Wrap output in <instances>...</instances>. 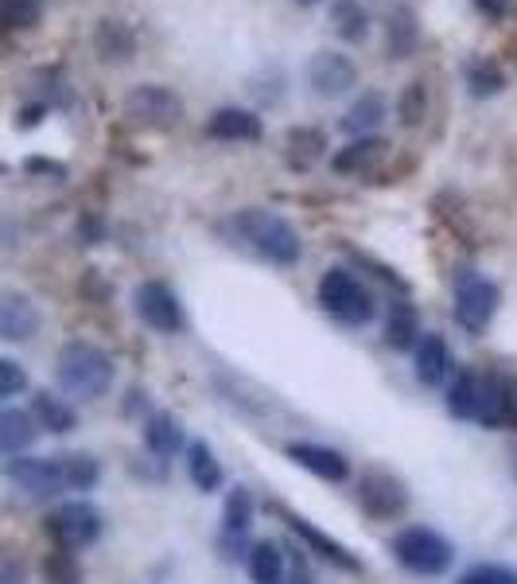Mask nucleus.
Wrapping results in <instances>:
<instances>
[{
	"mask_svg": "<svg viewBox=\"0 0 517 584\" xmlns=\"http://www.w3.org/2000/svg\"><path fill=\"white\" fill-rule=\"evenodd\" d=\"M420 339V320H416V308L408 300H398L389 308V324H386V344L393 351H408Z\"/></svg>",
	"mask_w": 517,
	"mask_h": 584,
	"instance_id": "4be33fe9",
	"label": "nucleus"
},
{
	"mask_svg": "<svg viewBox=\"0 0 517 584\" xmlns=\"http://www.w3.org/2000/svg\"><path fill=\"white\" fill-rule=\"evenodd\" d=\"M398 113L405 125H420L428 113V90L425 83H408L405 94H401V102H398Z\"/></svg>",
	"mask_w": 517,
	"mask_h": 584,
	"instance_id": "473e14b6",
	"label": "nucleus"
},
{
	"mask_svg": "<svg viewBox=\"0 0 517 584\" xmlns=\"http://www.w3.org/2000/svg\"><path fill=\"white\" fill-rule=\"evenodd\" d=\"M292 530H295V534H300V538L312 542V546L319 549V554H324L327 561H335V566H342V569H358V561H354V557L346 554V549H342L339 542L324 538V534H319V530H315L307 519H292Z\"/></svg>",
	"mask_w": 517,
	"mask_h": 584,
	"instance_id": "7c9ffc66",
	"label": "nucleus"
},
{
	"mask_svg": "<svg viewBox=\"0 0 517 584\" xmlns=\"http://www.w3.org/2000/svg\"><path fill=\"white\" fill-rule=\"evenodd\" d=\"M319 305H324L327 315H335L339 324H369L378 305H374V293L354 277L351 270H327L324 281H319Z\"/></svg>",
	"mask_w": 517,
	"mask_h": 584,
	"instance_id": "7ed1b4c3",
	"label": "nucleus"
},
{
	"mask_svg": "<svg viewBox=\"0 0 517 584\" xmlns=\"http://www.w3.org/2000/svg\"><path fill=\"white\" fill-rule=\"evenodd\" d=\"M331 24L346 44H358V39H366L369 16L362 0H331Z\"/></svg>",
	"mask_w": 517,
	"mask_h": 584,
	"instance_id": "393cba45",
	"label": "nucleus"
},
{
	"mask_svg": "<svg viewBox=\"0 0 517 584\" xmlns=\"http://www.w3.org/2000/svg\"><path fill=\"white\" fill-rule=\"evenodd\" d=\"M499 300L502 293L494 281H487L482 273H463L455 285V324L471 335L487 332L494 312H499Z\"/></svg>",
	"mask_w": 517,
	"mask_h": 584,
	"instance_id": "39448f33",
	"label": "nucleus"
},
{
	"mask_svg": "<svg viewBox=\"0 0 517 584\" xmlns=\"http://www.w3.org/2000/svg\"><path fill=\"white\" fill-rule=\"evenodd\" d=\"M386 113H389V105H386V98H381V94H362L358 102L351 105V110H346V117H342V129L351 133L354 140L358 137H369V133L378 129L381 121H386Z\"/></svg>",
	"mask_w": 517,
	"mask_h": 584,
	"instance_id": "6ab92c4d",
	"label": "nucleus"
},
{
	"mask_svg": "<svg viewBox=\"0 0 517 584\" xmlns=\"http://www.w3.org/2000/svg\"><path fill=\"white\" fill-rule=\"evenodd\" d=\"M300 4H319V0H300Z\"/></svg>",
	"mask_w": 517,
	"mask_h": 584,
	"instance_id": "a19ab883",
	"label": "nucleus"
},
{
	"mask_svg": "<svg viewBox=\"0 0 517 584\" xmlns=\"http://www.w3.org/2000/svg\"><path fill=\"white\" fill-rule=\"evenodd\" d=\"M280 584H312V573H307L304 561H295L292 569H285V581Z\"/></svg>",
	"mask_w": 517,
	"mask_h": 584,
	"instance_id": "ea45409f",
	"label": "nucleus"
},
{
	"mask_svg": "<svg viewBox=\"0 0 517 584\" xmlns=\"http://www.w3.org/2000/svg\"><path fill=\"white\" fill-rule=\"evenodd\" d=\"M253 522V495L245 487H234L230 499H226V510H222V530L230 534V538H241Z\"/></svg>",
	"mask_w": 517,
	"mask_h": 584,
	"instance_id": "c756f323",
	"label": "nucleus"
},
{
	"mask_svg": "<svg viewBox=\"0 0 517 584\" xmlns=\"http://www.w3.org/2000/svg\"><path fill=\"white\" fill-rule=\"evenodd\" d=\"M125 117L144 129H172L184 117V102L167 86H137L125 98Z\"/></svg>",
	"mask_w": 517,
	"mask_h": 584,
	"instance_id": "6e6552de",
	"label": "nucleus"
},
{
	"mask_svg": "<svg viewBox=\"0 0 517 584\" xmlns=\"http://www.w3.org/2000/svg\"><path fill=\"white\" fill-rule=\"evenodd\" d=\"M113 359L102 351V347L86 344V339H74L59 351L55 359V378L59 386L71 394V398H83V401H93V398H105L113 386Z\"/></svg>",
	"mask_w": 517,
	"mask_h": 584,
	"instance_id": "f03ea898",
	"label": "nucleus"
},
{
	"mask_svg": "<svg viewBox=\"0 0 517 584\" xmlns=\"http://www.w3.org/2000/svg\"><path fill=\"white\" fill-rule=\"evenodd\" d=\"M479 406H482V374L459 371L452 389H447V413L463 421H475L479 418Z\"/></svg>",
	"mask_w": 517,
	"mask_h": 584,
	"instance_id": "a211bd4d",
	"label": "nucleus"
},
{
	"mask_svg": "<svg viewBox=\"0 0 517 584\" xmlns=\"http://www.w3.org/2000/svg\"><path fill=\"white\" fill-rule=\"evenodd\" d=\"M93 44H98V55H102L105 63H113V59H117V63H125V59L137 51V39H133V32L125 28V24H117V20H105L102 28H98V39H93Z\"/></svg>",
	"mask_w": 517,
	"mask_h": 584,
	"instance_id": "bb28decb",
	"label": "nucleus"
},
{
	"mask_svg": "<svg viewBox=\"0 0 517 584\" xmlns=\"http://www.w3.org/2000/svg\"><path fill=\"white\" fill-rule=\"evenodd\" d=\"M358 502L366 514H374V519H398L401 510L408 507V492L393 472L374 468V472H366L358 480Z\"/></svg>",
	"mask_w": 517,
	"mask_h": 584,
	"instance_id": "9b49d317",
	"label": "nucleus"
},
{
	"mask_svg": "<svg viewBox=\"0 0 517 584\" xmlns=\"http://www.w3.org/2000/svg\"><path fill=\"white\" fill-rule=\"evenodd\" d=\"M459 584H517V573L502 566H475L459 576Z\"/></svg>",
	"mask_w": 517,
	"mask_h": 584,
	"instance_id": "e433bc0d",
	"label": "nucleus"
},
{
	"mask_svg": "<svg viewBox=\"0 0 517 584\" xmlns=\"http://www.w3.org/2000/svg\"><path fill=\"white\" fill-rule=\"evenodd\" d=\"M4 480L16 483L24 495H36V499H51V495L66 492L59 456H16L4 464Z\"/></svg>",
	"mask_w": 517,
	"mask_h": 584,
	"instance_id": "0eeeda50",
	"label": "nucleus"
},
{
	"mask_svg": "<svg viewBox=\"0 0 517 584\" xmlns=\"http://www.w3.org/2000/svg\"><path fill=\"white\" fill-rule=\"evenodd\" d=\"M133 300H137V315L148 327H156V332H164V335L184 332V324H187L184 305H179V297L167 285H160V281H144Z\"/></svg>",
	"mask_w": 517,
	"mask_h": 584,
	"instance_id": "9d476101",
	"label": "nucleus"
},
{
	"mask_svg": "<svg viewBox=\"0 0 517 584\" xmlns=\"http://www.w3.org/2000/svg\"><path fill=\"white\" fill-rule=\"evenodd\" d=\"M327 140L319 129H292L288 133V164L292 167H312L315 160L324 157Z\"/></svg>",
	"mask_w": 517,
	"mask_h": 584,
	"instance_id": "c85d7f7f",
	"label": "nucleus"
},
{
	"mask_svg": "<svg viewBox=\"0 0 517 584\" xmlns=\"http://www.w3.org/2000/svg\"><path fill=\"white\" fill-rule=\"evenodd\" d=\"M386 149H389L386 140L358 137V140H351V145H346L339 157H335V167H339V172H369V167L386 157Z\"/></svg>",
	"mask_w": 517,
	"mask_h": 584,
	"instance_id": "5701e85b",
	"label": "nucleus"
},
{
	"mask_svg": "<svg viewBox=\"0 0 517 584\" xmlns=\"http://www.w3.org/2000/svg\"><path fill=\"white\" fill-rule=\"evenodd\" d=\"M47 534L63 549H86L102 534V514H98V507H90V502H83V499L63 502V507L47 519Z\"/></svg>",
	"mask_w": 517,
	"mask_h": 584,
	"instance_id": "423d86ee",
	"label": "nucleus"
},
{
	"mask_svg": "<svg viewBox=\"0 0 517 584\" xmlns=\"http://www.w3.org/2000/svg\"><path fill=\"white\" fill-rule=\"evenodd\" d=\"M59 464H63L66 492H90L93 483H98V475H102L98 460H93V456H86V452H63V456H59Z\"/></svg>",
	"mask_w": 517,
	"mask_h": 584,
	"instance_id": "cd10ccee",
	"label": "nucleus"
},
{
	"mask_svg": "<svg viewBox=\"0 0 517 584\" xmlns=\"http://www.w3.org/2000/svg\"><path fill=\"white\" fill-rule=\"evenodd\" d=\"M31 421L39 428H47V433H71L78 425L74 409L63 398H55V394H47V389H39L36 398H31Z\"/></svg>",
	"mask_w": 517,
	"mask_h": 584,
	"instance_id": "aec40b11",
	"label": "nucleus"
},
{
	"mask_svg": "<svg viewBox=\"0 0 517 584\" xmlns=\"http://www.w3.org/2000/svg\"><path fill=\"white\" fill-rule=\"evenodd\" d=\"M206 133H211L214 140H257L261 121L253 117L250 110H234V105H226V110H218L211 121H206Z\"/></svg>",
	"mask_w": 517,
	"mask_h": 584,
	"instance_id": "f3484780",
	"label": "nucleus"
},
{
	"mask_svg": "<svg viewBox=\"0 0 517 584\" xmlns=\"http://www.w3.org/2000/svg\"><path fill=\"white\" fill-rule=\"evenodd\" d=\"M39 332V308L31 305V297L0 288V339L4 344H28Z\"/></svg>",
	"mask_w": 517,
	"mask_h": 584,
	"instance_id": "f8f14e48",
	"label": "nucleus"
},
{
	"mask_svg": "<svg viewBox=\"0 0 517 584\" xmlns=\"http://www.w3.org/2000/svg\"><path fill=\"white\" fill-rule=\"evenodd\" d=\"M47 581L51 584H74L78 581V569L71 561V549H59L51 561H47Z\"/></svg>",
	"mask_w": 517,
	"mask_h": 584,
	"instance_id": "4c0bfd02",
	"label": "nucleus"
},
{
	"mask_svg": "<svg viewBox=\"0 0 517 584\" xmlns=\"http://www.w3.org/2000/svg\"><path fill=\"white\" fill-rule=\"evenodd\" d=\"M24 389H28V371L16 359H0V401L16 398Z\"/></svg>",
	"mask_w": 517,
	"mask_h": 584,
	"instance_id": "c9c22d12",
	"label": "nucleus"
},
{
	"mask_svg": "<svg viewBox=\"0 0 517 584\" xmlns=\"http://www.w3.org/2000/svg\"><path fill=\"white\" fill-rule=\"evenodd\" d=\"M187 472H191V483L199 492H218L222 487V464L214 460V452L203 440H194V445L187 448Z\"/></svg>",
	"mask_w": 517,
	"mask_h": 584,
	"instance_id": "b1692460",
	"label": "nucleus"
},
{
	"mask_svg": "<svg viewBox=\"0 0 517 584\" xmlns=\"http://www.w3.org/2000/svg\"><path fill=\"white\" fill-rule=\"evenodd\" d=\"M144 445L152 448L160 460H167V456H176L179 448H184V428H179V421L172 418V413H152V418L144 421Z\"/></svg>",
	"mask_w": 517,
	"mask_h": 584,
	"instance_id": "412c9836",
	"label": "nucleus"
},
{
	"mask_svg": "<svg viewBox=\"0 0 517 584\" xmlns=\"http://www.w3.org/2000/svg\"><path fill=\"white\" fill-rule=\"evenodd\" d=\"M234 234H238L245 246H250L257 258L273 261V265H295L304 241L295 234V226L288 219H280L277 211H265V207H245V211L234 214Z\"/></svg>",
	"mask_w": 517,
	"mask_h": 584,
	"instance_id": "f257e3e1",
	"label": "nucleus"
},
{
	"mask_svg": "<svg viewBox=\"0 0 517 584\" xmlns=\"http://www.w3.org/2000/svg\"><path fill=\"white\" fill-rule=\"evenodd\" d=\"M285 554H280V546H273V542H257V546L250 549V576L253 584H280L285 581Z\"/></svg>",
	"mask_w": 517,
	"mask_h": 584,
	"instance_id": "a878e982",
	"label": "nucleus"
},
{
	"mask_svg": "<svg viewBox=\"0 0 517 584\" xmlns=\"http://www.w3.org/2000/svg\"><path fill=\"white\" fill-rule=\"evenodd\" d=\"M475 421H482L487 428H517V374H482V406Z\"/></svg>",
	"mask_w": 517,
	"mask_h": 584,
	"instance_id": "1a4fd4ad",
	"label": "nucleus"
},
{
	"mask_svg": "<svg viewBox=\"0 0 517 584\" xmlns=\"http://www.w3.org/2000/svg\"><path fill=\"white\" fill-rule=\"evenodd\" d=\"M467 86H471L475 98H490V94H499L506 86V78H502L499 63H475L467 71Z\"/></svg>",
	"mask_w": 517,
	"mask_h": 584,
	"instance_id": "2f4dec72",
	"label": "nucleus"
},
{
	"mask_svg": "<svg viewBox=\"0 0 517 584\" xmlns=\"http://www.w3.org/2000/svg\"><path fill=\"white\" fill-rule=\"evenodd\" d=\"M0 584H24V569H20V561L0 557Z\"/></svg>",
	"mask_w": 517,
	"mask_h": 584,
	"instance_id": "58836bf2",
	"label": "nucleus"
},
{
	"mask_svg": "<svg viewBox=\"0 0 517 584\" xmlns=\"http://www.w3.org/2000/svg\"><path fill=\"white\" fill-rule=\"evenodd\" d=\"M447 374H452V351H447V344L432 332L420 335L416 339V378L425 382V386H440Z\"/></svg>",
	"mask_w": 517,
	"mask_h": 584,
	"instance_id": "2eb2a0df",
	"label": "nucleus"
},
{
	"mask_svg": "<svg viewBox=\"0 0 517 584\" xmlns=\"http://www.w3.org/2000/svg\"><path fill=\"white\" fill-rule=\"evenodd\" d=\"M413 44H416V28H413V16L408 12H401L398 20L389 16V51L398 59H405L408 51H413Z\"/></svg>",
	"mask_w": 517,
	"mask_h": 584,
	"instance_id": "72a5a7b5",
	"label": "nucleus"
},
{
	"mask_svg": "<svg viewBox=\"0 0 517 584\" xmlns=\"http://www.w3.org/2000/svg\"><path fill=\"white\" fill-rule=\"evenodd\" d=\"M393 557H398L405 569H413V573L436 576V573H443V569L452 566L455 554H452V542L440 538L436 530L408 526V530H401L398 538H393Z\"/></svg>",
	"mask_w": 517,
	"mask_h": 584,
	"instance_id": "20e7f679",
	"label": "nucleus"
},
{
	"mask_svg": "<svg viewBox=\"0 0 517 584\" xmlns=\"http://www.w3.org/2000/svg\"><path fill=\"white\" fill-rule=\"evenodd\" d=\"M307 83L315 86V94H324V98H339L346 94L354 83H358V71L346 55L339 51H319V55L307 63Z\"/></svg>",
	"mask_w": 517,
	"mask_h": 584,
	"instance_id": "ddd939ff",
	"label": "nucleus"
},
{
	"mask_svg": "<svg viewBox=\"0 0 517 584\" xmlns=\"http://www.w3.org/2000/svg\"><path fill=\"white\" fill-rule=\"evenodd\" d=\"M39 425L24 409H0V456H20L24 448L36 445Z\"/></svg>",
	"mask_w": 517,
	"mask_h": 584,
	"instance_id": "dca6fc26",
	"label": "nucleus"
},
{
	"mask_svg": "<svg viewBox=\"0 0 517 584\" xmlns=\"http://www.w3.org/2000/svg\"><path fill=\"white\" fill-rule=\"evenodd\" d=\"M288 460L300 468H307L312 475H319V480H331V483H342L346 475H351V464H346V456L335 452V448L327 445H307V440H295V445H288Z\"/></svg>",
	"mask_w": 517,
	"mask_h": 584,
	"instance_id": "4468645a",
	"label": "nucleus"
},
{
	"mask_svg": "<svg viewBox=\"0 0 517 584\" xmlns=\"http://www.w3.org/2000/svg\"><path fill=\"white\" fill-rule=\"evenodd\" d=\"M43 0H0V24H12V28H24L39 16Z\"/></svg>",
	"mask_w": 517,
	"mask_h": 584,
	"instance_id": "f704fd0d",
	"label": "nucleus"
}]
</instances>
